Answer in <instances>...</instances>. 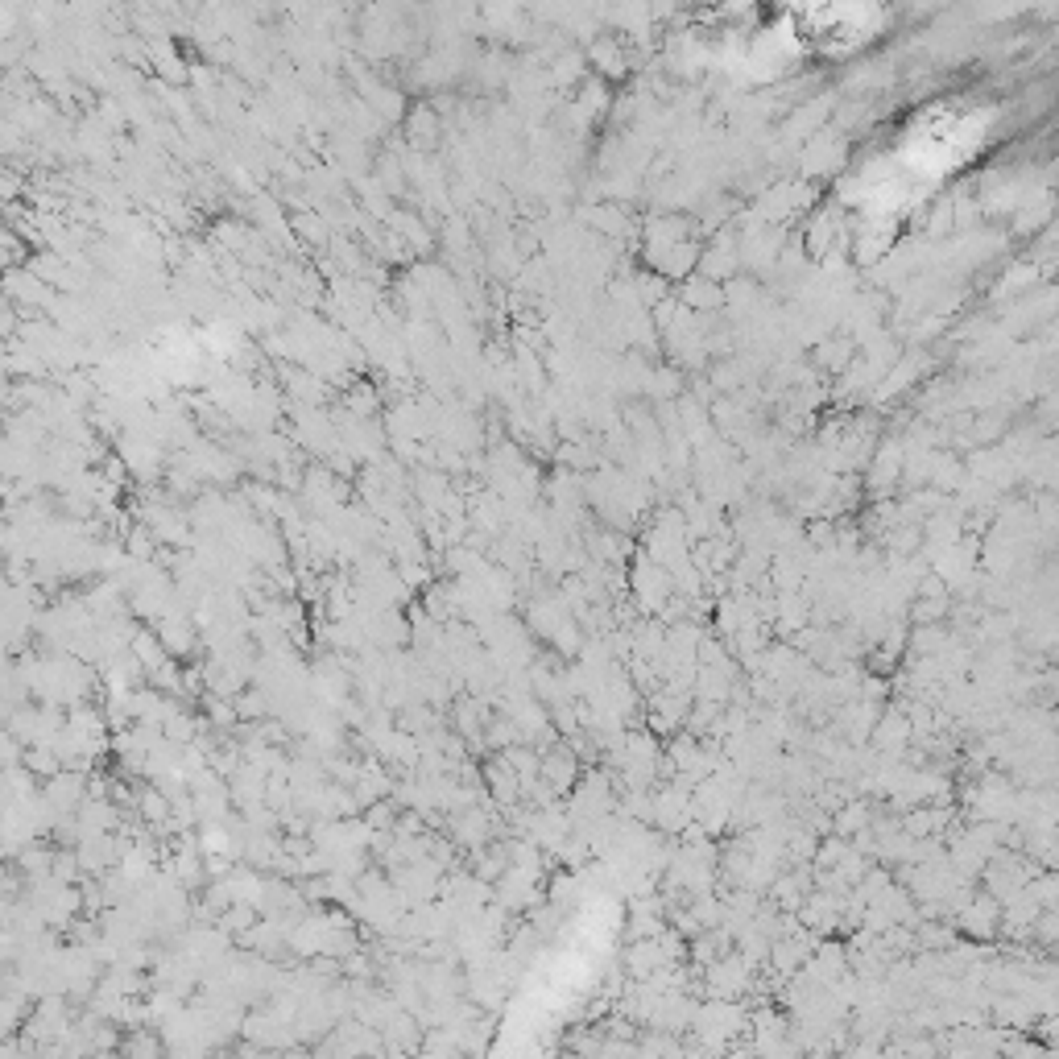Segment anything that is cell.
<instances>
[{"label": "cell", "instance_id": "obj_1", "mask_svg": "<svg viewBox=\"0 0 1059 1059\" xmlns=\"http://www.w3.org/2000/svg\"><path fill=\"white\" fill-rule=\"evenodd\" d=\"M799 13L807 34L824 42H857L869 29L873 0H803Z\"/></svg>", "mask_w": 1059, "mask_h": 1059}]
</instances>
